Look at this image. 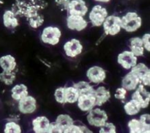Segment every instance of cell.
Masks as SVG:
<instances>
[{"mask_svg":"<svg viewBox=\"0 0 150 133\" xmlns=\"http://www.w3.org/2000/svg\"><path fill=\"white\" fill-rule=\"evenodd\" d=\"M48 3L45 0H15L11 10L17 17H25L27 21L40 14L39 12L45 9Z\"/></svg>","mask_w":150,"mask_h":133,"instance_id":"1","label":"cell"},{"mask_svg":"<svg viewBox=\"0 0 150 133\" xmlns=\"http://www.w3.org/2000/svg\"><path fill=\"white\" fill-rule=\"evenodd\" d=\"M122 29L128 33L136 31L142 25V19L136 12H128L121 17Z\"/></svg>","mask_w":150,"mask_h":133,"instance_id":"2","label":"cell"},{"mask_svg":"<svg viewBox=\"0 0 150 133\" xmlns=\"http://www.w3.org/2000/svg\"><path fill=\"white\" fill-rule=\"evenodd\" d=\"M106 36H116L122 30L121 17L117 15H108L102 25Z\"/></svg>","mask_w":150,"mask_h":133,"instance_id":"3","label":"cell"},{"mask_svg":"<svg viewBox=\"0 0 150 133\" xmlns=\"http://www.w3.org/2000/svg\"><path fill=\"white\" fill-rule=\"evenodd\" d=\"M62 36V31L57 26H47L41 33V41L47 45H57L59 42Z\"/></svg>","mask_w":150,"mask_h":133,"instance_id":"4","label":"cell"},{"mask_svg":"<svg viewBox=\"0 0 150 133\" xmlns=\"http://www.w3.org/2000/svg\"><path fill=\"white\" fill-rule=\"evenodd\" d=\"M86 116L87 122L91 126L95 127H100L105 122L108 121V116L106 112L101 109L97 108V109H91Z\"/></svg>","mask_w":150,"mask_h":133,"instance_id":"5","label":"cell"},{"mask_svg":"<svg viewBox=\"0 0 150 133\" xmlns=\"http://www.w3.org/2000/svg\"><path fill=\"white\" fill-rule=\"evenodd\" d=\"M108 15V10L100 4H96L89 12V19L94 27L102 26L104 20Z\"/></svg>","mask_w":150,"mask_h":133,"instance_id":"6","label":"cell"},{"mask_svg":"<svg viewBox=\"0 0 150 133\" xmlns=\"http://www.w3.org/2000/svg\"><path fill=\"white\" fill-rule=\"evenodd\" d=\"M133 74H134L141 81V84L145 87L150 85V70L146 64L139 63L130 69Z\"/></svg>","mask_w":150,"mask_h":133,"instance_id":"7","label":"cell"},{"mask_svg":"<svg viewBox=\"0 0 150 133\" xmlns=\"http://www.w3.org/2000/svg\"><path fill=\"white\" fill-rule=\"evenodd\" d=\"M138 57L131 51L125 50L117 56V63L125 70H130L137 64Z\"/></svg>","mask_w":150,"mask_h":133,"instance_id":"8","label":"cell"},{"mask_svg":"<svg viewBox=\"0 0 150 133\" xmlns=\"http://www.w3.org/2000/svg\"><path fill=\"white\" fill-rule=\"evenodd\" d=\"M132 99L136 100L142 106V109L148 107L150 100V93L146 90L145 86L140 84L132 95Z\"/></svg>","mask_w":150,"mask_h":133,"instance_id":"9","label":"cell"},{"mask_svg":"<svg viewBox=\"0 0 150 133\" xmlns=\"http://www.w3.org/2000/svg\"><path fill=\"white\" fill-rule=\"evenodd\" d=\"M88 6L84 0H70L67 7L68 15H80L84 17L88 13Z\"/></svg>","mask_w":150,"mask_h":133,"instance_id":"10","label":"cell"},{"mask_svg":"<svg viewBox=\"0 0 150 133\" xmlns=\"http://www.w3.org/2000/svg\"><path fill=\"white\" fill-rule=\"evenodd\" d=\"M18 111L23 114H33L37 109V100L33 96L28 95L18 101Z\"/></svg>","mask_w":150,"mask_h":133,"instance_id":"11","label":"cell"},{"mask_svg":"<svg viewBox=\"0 0 150 133\" xmlns=\"http://www.w3.org/2000/svg\"><path fill=\"white\" fill-rule=\"evenodd\" d=\"M63 49L67 57L73 58L81 54L83 51V45L79 39H72L71 40L67 41L64 43Z\"/></svg>","mask_w":150,"mask_h":133,"instance_id":"12","label":"cell"},{"mask_svg":"<svg viewBox=\"0 0 150 133\" xmlns=\"http://www.w3.org/2000/svg\"><path fill=\"white\" fill-rule=\"evenodd\" d=\"M88 26V22L84 17L74 15H68L67 17V27L72 31H81Z\"/></svg>","mask_w":150,"mask_h":133,"instance_id":"13","label":"cell"},{"mask_svg":"<svg viewBox=\"0 0 150 133\" xmlns=\"http://www.w3.org/2000/svg\"><path fill=\"white\" fill-rule=\"evenodd\" d=\"M86 77L93 84H100L106 78L105 71L100 66L94 65L90 67L86 71Z\"/></svg>","mask_w":150,"mask_h":133,"instance_id":"14","label":"cell"},{"mask_svg":"<svg viewBox=\"0 0 150 133\" xmlns=\"http://www.w3.org/2000/svg\"><path fill=\"white\" fill-rule=\"evenodd\" d=\"M78 107L81 111L88 112L96 106V100L93 94L80 95L77 102Z\"/></svg>","mask_w":150,"mask_h":133,"instance_id":"15","label":"cell"},{"mask_svg":"<svg viewBox=\"0 0 150 133\" xmlns=\"http://www.w3.org/2000/svg\"><path fill=\"white\" fill-rule=\"evenodd\" d=\"M32 125L35 133H48L50 121L46 116H38L32 120Z\"/></svg>","mask_w":150,"mask_h":133,"instance_id":"16","label":"cell"},{"mask_svg":"<svg viewBox=\"0 0 150 133\" xmlns=\"http://www.w3.org/2000/svg\"><path fill=\"white\" fill-rule=\"evenodd\" d=\"M140 84L139 79L131 71L126 74L122 80V87L127 91H134Z\"/></svg>","mask_w":150,"mask_h":133,"instance_id":"17","label":"cell"},{"mask_svg":"<svg viewBox=\"0 0 150 133\" xmlns=\"http://www.w3.org/2000/svg\"><path fill=\"white\" fill-rule=\"evenodd\" d=\"M2 23L4 27L9 29H16L19 25L18 17L11 9L6 10L4 12L2 15Z\"/></svg>","mask_w":150,"mask_h":133,"instance_id":"18","label":"cell"},{"mask_svg":"<svg viewBox=\"0 0 150 133\" xmlns=\"http://www.w3.org/2000/svg\"><path fill=\"white\" fill-rule=\"evenodd\" d=\"M94 96L96 100V106H101L111 98V93L105 87L100 86L95 90Z\"/></svg>","mask_w":150,"mask_h":133,"instance_id":"19","label":"cell"},{"mask_svg":"<svg viewBox=\"0 0 150 133\" xmlns=\"http://www.w3.org/2000/svg\"><path fill=\"white\" fill-rule=\"evenodd\" d=\"M17 66L16 58L11 55L0 57V68L4 71H14Z\"/></svg>","mask_w":150,"mask_h":133,"instance_id":"20","label":"cell"},{"mask_svg":"<svg viewBox=\"0 0 150 133\" xmlns=\"http://www.w3.org/2000/svg\"><path fill=\"white\" fill-rule=\"evenodd\" d=\"M130 51L137 57L143 56L144 54V47L142 38L136 37L131 38L130 39Z\"/></svg>","mask_w":150,"mask_h":133,"instance_id":"21","label":"cell"},{"mask_svg":"<svg viewBox=\"0 0 150 133\" xmlns=\"http://www.w3.org/2000/svg\"><path fill=\"white\" fill-rule=\"evenodd\" d=\"M129 130L130 133H149L150 128L146 127L139 119H132L129 121L128 124Z\"/></svg>","mask_w":150,"mask_h":133,"instance_id":"22","label":"cell"},{"mask_svg":"<svg viewBox=\"0 0 150 133\" xmlns=\"http://www.w3.org/2000/svg\"><path fill=\"white\" fill-rule=\"evenodd\" d=\"M28 95H29L28 88L24 84H16L11 90V97L16 101L18 102Z\"/></svg>","mask_w":150,"mask_h":133,"instance_id":"23","label":"cell"},{"mask_svg":"<svg viewBox=\"0 0 150 133\" xmlns=\"http://www.w3.org/2000/svg\"><path fill=\"white\" fill-rule=\"evenodd\" d=\"M56 123L58 125L62 132H64L69 127L74 124V120L70 115L64 114H59L57 116Z\"/></svg>","mask_w":150,"mask_h":133,"instance_id":"24","label":"cell"},{"mask_svg":"<svg viewBox=\"0 0 150 133\" xmlns=\"http://www.w3.org/2000/svg\"><path fill=\"white\" fill-rule=\"evenodd\" d=\"M124 110L128 116H135L142 110V106L136 100L131 99L124 106Z\"/></svg>","mask_w":150,"mask_h":133,"instance_id":"25","label":"cell"},{"mask_svg":"<svg viewBox=\"0 0 150 133\" xmlns=\"http://www.w3.org/2000/svg\"><path fill=\"white\" fill-rule=\"evenodd\" d=\"M73 87L78 90L79 95L83 94H93L95 91L94 87L89 82L85 81H80L77 83H75Z\"/></svg>","mask_w":150,"mask_h":133,"instance_id":"26","label":"cell"},{"mask_svg":"<svg viewBox=\"0 0 150 133\" xmlns=\"http://www.w3.org/2000/svg\"><path fill=\"white\" fill-rule=\"evenodd\" d=\"M65 100L66 103L73 104L77 102L79 97V93L74 87H65Z\"/></svg>","mask_w":150,"mask_h":133,"instance_id":"27","label":"cell"},{"mask_svg":"<svg viewBox=\"0 0 150 133\" xmlns=\"http://www.w3.org/2000/svg\"><path fill=\"white\" fill-rule=\"evenodd\" d=\"M16 79L15 71H4L0 73V81L7 86L12 85Z\"/></svg>","mask_w":150,"mask_h":133,"instance_id":"28","label":"cell"},{"mask_svg":"<svg viewBox=\"0 0 150 133\" xmlns=\"http://www.w3.org/2000/svg\"><path fill=\"white\" fill-rule=\"evenodd\" d=\"M21 127L15 121H8L4 125V133H21Z\"/></svg>","mask_w":150,"mask_h":133,"instance_id":"29","label":"cell"},{"mask_svg":"<svg viewBox=\"0 0 150 133\" xmlns=\"http://www.w3.org/2000/svg\"><path fill=\"white\" fill-rule=\"evenodd\" d=\"M83 132H88L91 133L92 132V130L89 129L86 126L84 125H72L71 126L69 127L64 133H83Z\"/></svg>","mask_w":150,"mask_h":133,"instance_id":"30","label":"cell"},{"mask_svg":"<svg viewBox=\"0 0 150 133\" xmlns=\"http://www.w3.org/2000/svg\"><path fill=\"white\" fill-rule=\"evenodd\" d=\"M65 87H59L55 90L54 93V98L56 101L59 103V104H65Z\"/></svg>","mask_w":150,"mask_h":133,"instance_id":"31","label":"cell"},{"mask_svg":"<svg viewBox=\"0 0 150 133\" xmlns=\"http://www.w3.org/2000/svg\"><path fill=\"white\" fill-rule=\"evenodd\" d=\"M100 133H116L117 128L113 123L111 122H105L102 127H100Z\"/></svg>","mask_w":150,"mask_h":133,"instance_id":"32","label":"cell"},{"mask_svg":"<svg viewBox=\"0 0 150 133\" xmlns=\"http://www.w3.org/2000/svg\"><path fill=\"white\" fill-rule=\"evenodd\" d=\"M127 91L124 88V87H120L117 88L114 94V97L115 98L118 99V100H123L126 98V95H127Z\"/></svg>","mask_w":150,"mask_h":133,"instance_id":"33","label":"cell"},{"mask_svg":"<svg viewBox=\"0 0 150 133\" xmlns=\"http://www.w3.org/2000/svg\"><path fill=\"white\" fill-rule=\"evenodd\" d=\"M70 1V0H55V2L57 7H58L62 11L67 12Z\"/></svg>","mask_w":150,"mask_h":133,"instance_id":"34","label":"cell"},{"mask_svg":"<svg viewBox=\"0 0 150 133\" xmlns=\"http://www.w3.org/2000/svg\"><path fill=\"white\" fill-rule=\"evenodd\" d=\"M150 34L149 33H145L144 35H143L142 38V42H143L144 47L145 50H146L147 52H149L150 51Z\"/></svg>","mask_w":150,"mask_h":133,"instance_id":"35","label":"cell"},{"mask_svg":"<svg viewBox=\"0 0 150 133\" xmlns=\"http://www.w3.org/2000/svg\"><path fill=\"white\" fill-rule=\"evenodd\" d=\"M48 133H62V131L61 130V129L58 126V125L56 123V122H51V123L50 122Z\"/></svg>","mask_w":150,"mask_h":133,"instance_id":"36","label":"cell"},{"mask_svg":"<svg viewBox=\"0 0 150 133\" xmlns=\"http://www.w3.org/2000/svg\"><path fill=\"white\" fill-rule=\"evenodd\" d=\"M139 120L146 127L150 128V116L148 114L142 115L139 118Z\"/></svg>","mask_w":150,"mask_h":133,"instance_id":"37","label":"cell"},{"mask_svg":"<svg viewBox=\"0 0 150 133\" xmlns=\"http://www.w3.org/2000/svg\"><path fill=\"white\" fill-rule=\"evenodd\" d=\"M94 1H97V2H101V3H108L111 0H94Z\"/></svg>","mask_w":150,"mask_h":133,"instance_id":"38","label":"cell"}]
</instances>
